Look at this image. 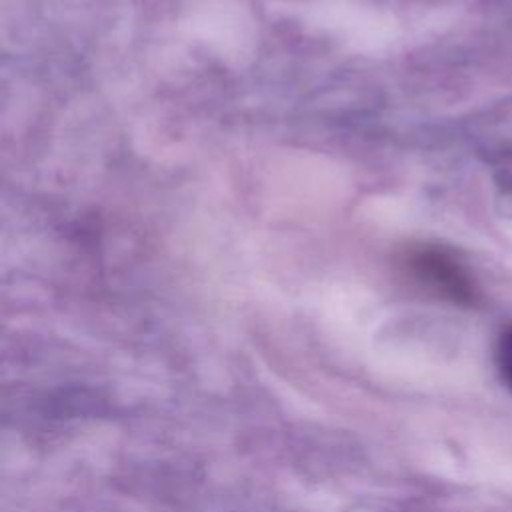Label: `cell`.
<instances>
[{"instance_id": "7a4b0ae2", "label": "cell", "mask_w": 512, "mask_h": 512, "mask_svg": "<svg viewBox=\"0 0 512 512\" xmlns=\"http://www.w3.org/2000/svg\"><path fill=\"white\" fill-rule=\"evenodd\" d=\"M496 368L506 384V388L512 392V326H508L496 344Z\"/></svg>"}, {"instance_id": "6da1fadb", "label": "cell", "mask_w": 512, "mask_h": 512, "mask_svg": "<svg viewBox=\"0 0 512 512\" xmlns=\"http://www.w3.org/2000/svg\"><path fill=\"white\" fill-rule=\"evenodd\" d=\"M414 270L436 290L458 302H472L474 288L464 270L450 256L436 250H422L412 258Z\"/></svg>"}]
</instances>
